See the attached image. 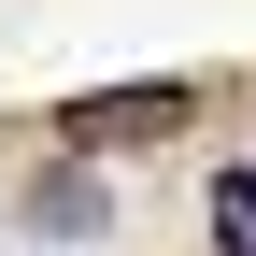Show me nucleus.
I'll return each mask as SVG.
<instances>
[{
	"label": "nucleus",
	"mask_w": 256,
	"mask_h": 256,
	"mask_svg": "<svg viewBox=\"0 0 256 256\" xmlns=\"http://www.w3.org/2000/svg\"><path fill=\"white\" fill-rule=\"evenodd\" d=\"M214 256H256V171H214Z\"/></svg>",
	"instance_id": "2"
},
{
	"label": "nucleus",
	"mask_w": 256,
	"mask_h": 256,
	"mask_svg": "<svg viewBox=\"0 0 256 256\" xmlns=\"http://www.w3.org/2000/svg\"><path fill=\"white\" fill-rule=\"evenodd\" d=\"M171 114H185V86H128V100H72V142H100V156H114V142H156Z\"/></svg>",
	"instance_id": "1"
}]
</instances>
